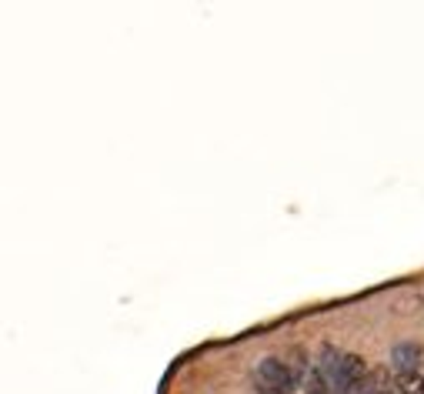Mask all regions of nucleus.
<instances>
[{
  "instance_id": "nucleus-1",
  "label": "nucleus",
  "mask_w": 424,
  "mask_h": 394,
  "mask_svg": "<svg viewBox=\"0 0 424 394\" xmlns=\"http://www.w3.org/2000/svg\"><path fill=\"white\" fill-rule=\"evenodd\" d=\"M254 388L258 394H294L297 374L291 371V364L281 358H264L254 368Z\"/></svg>"
},
{
  "instance_id": "nucleus-2",
  "label": "nucleus",
  "mask_w": 424,
  "mask_h": 394,
  "mask_svg": "<svg viewBox=\"0 0 424 394\" xmlns=\"http://www.w3.org/2000/svg\"><path fill=\"white\" fill-rule=\"evenodd\" d=\"M421 344H414V341H401V344L391 347V368L398 371V374H418L421 368Z\"/></svg>"
},
{
  "instance_id": "nucleus-3",
  "label": "nucleus",
  "mask_w": 424,
  "mask_h": 394,
  "mask_svg": "<svg viewBox=\"0 0 424 394\" xmlns=\"http://www.w3.org/2000/svg\"><path fill=\"white\" fill-rule=\"evenodd\" d=\"M367 378H371V384H374L377 394H398V374L388 368H371L367 371Z\"/></svg>"
},
{
  "instance_id": "nucleus-4",
  "label": "nucleus",
  "mask_w": 424,
  "mask_h": 394,
  "mask_svg": "<svg viewBox=\"0 0 424 394\" xmlns=\"http://www.w3.org/2000/svg\"><path fill=\"white\" fill-rule=\"evenodd\" d=\"M304 391L307 394H341L318 368H314V364H311V371H307V378H304Z\"/></svg>"
},
{
  "instance_id": "nucleus-5",
  "label": "nucleus",
  "mask_w": 424,
  "mask_h": 394,
  "mask_svg": "<svg viewBox=\"0 0 424 394\" xmlns=\"http://www.w3.org/2000/svg\"><path fill=\"white\" fill-rule=\"evenodd\" d=\"M398 394H424L421 374H398Z\"/></svg>"
},
{
  "instance_id": "nucleus-6",
  "label": "nucleus",
  "mask_w": 424,
  "mask_h": 394,
  "mask_svg": "<svg viewBox=\"0 0 424 394\" xmlns=\"http://www.w3.org/2000/svg\"><path fill=\"white\" fill-rule=\"evenodd\" d=\"M344 394H377V391H374V384H371V378L365 374V378H357V381L348 384V391Z\"/></svg>"
}]
</instances>
